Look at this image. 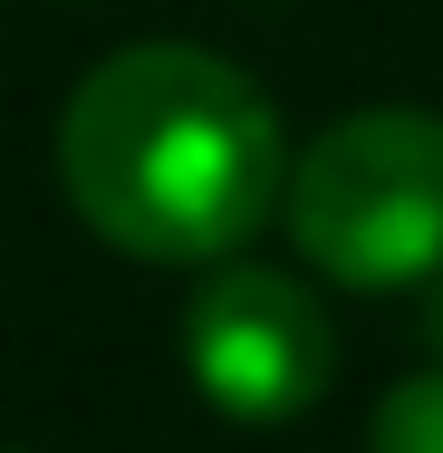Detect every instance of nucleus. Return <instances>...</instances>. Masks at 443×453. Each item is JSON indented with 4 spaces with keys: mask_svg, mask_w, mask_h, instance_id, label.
I'll return each mask as SVG.
<instances>
[{
    "mask_svg": "<svg viewBox=\"0 0 443 453\" xmlns=\"http://www.w3.org/2000/svg\"><path fill=\"white\" fill-rule=\"evenodd\" d=\"M424 338H434V357H443V271H434V289H424Z\"/></svg>",
    "mask_w": 443,
    "mask_h": 453,
    "instance_id": "nucleus-5",
    "label": "nucleus"
},
{
    "mask_svg": "<svg viewBox=\"0 0 443 453\" xmlns=\"http://www.w3.org/2000/svg\"><path fill=\"white\" fill-rule=\"evenodd\" d=\"M366 453H443V357L424 376H395L376 425H366Z\"/></svg>",
    "mask_w": 443,
    "mask_h": 453,
    "instance_id": "nucleus-4",
    "label": "nucleus"
},
{
    "mask_svg": "<svg viewBox=\"0 0 443 453\" xmlns=\"http://www.w3.org/2000/svg\"><path fill=\"white\" fill-rule=\"evenodd\" d=\"M289 251L338 289H424L443 271V116L348 106L328 116L279 193Z\"/></svg>",
    "mask_w": 443,
    "mask_h": 453,
    "instance_id": "nucleus-2",
    "label": "nucleus"
},
{
    "mask_svg": "<svg viewBox=\"0 0 443 453\" xmlns=\"http://www.w3.org/2000/svg\"><path fill=\"white\" fill-rule=\"evenodd\" d=\"M58 193L106 251L155 271H212L261 242V222H279L289 126L241 58L193 39H135L68 88Z\"/></svg>",
    "mask_w": 443,
    "mask_h": 453,
    "instance_id": "nucleus-1",
    "label": "nucleus"
},
{
    "mask_svg": "<svg viewBox=\"0 0 443 453\" xmlns=\"http://www.w3.org/2000/svg\"><path fill=\"white\" fill-rule=\"evenodd\" d=\"M183 376L212 415H232L251 434L299 425L338 386V319L299 271H270V261L232 251L183 299Z\"/></svg>",
    "mask_w": 443,
    "mask_h": 453,
    "instance_id": "nucleus-3",
    "label": "nucleus"
}]
</instances>
